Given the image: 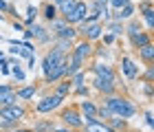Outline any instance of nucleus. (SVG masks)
Masks as SVG:
<instances>
[{"label": "nucleus", "instance_id": "f8f14e48", "mask_svg": "<svg viewBox=\"0 0 154 132\" xmlns=\"http://www.w3.org/2000/svg\"><path fill=\"white\" fill-rule=\"evenodd\" d=\"M95 88L103 95H112L115 93V81H108V79H101V77H95Z\"/></svg>", "mask_w": 154, "mask_h": 132}, {"label": "nucleus", "instance_id": "aec40b11", "mask_svg": "<svg viewBox=\"0 0 154 132\" xmlns=\"http://www.w3.org/2000/svg\"><path fill=\"white\" fill-rule=\"evenodd\" d=\"M71 88H73V84H71V79H66V81H62V84L57 86V93H55V95H57V97H62V99H64V97H66L68 93H71Z\"/></svg>", "mask_w": 154, "mask_h": 132}, {"label": "nucleus", "instance_id": "f257e3e1", "mask_svg": "<svg viewBox=\"0 0 154 132\" xmlns=\"http://www.w3.org/2000/svg\"><path fill=\"white\" fill-rule=\"evenodd\" d=\"M106 108L110 110V115L119 117V119H128L137 112V108L132 106L128 99H123V97H108L106 99Z\"/></svg>", "mask_w": 154, "mask_h": 132}, {"label": "nucleus", "instance_id": "ddd939ff", "mask_svg": "<svg viewBox=\"0 0 154 132\" xmlns=\"http://www.w3.org/2000/svg\"><path fill=\"white\" fill-rule=\"evenodd\" d=\"M90 48H93V46H90V40H84V42H79V44H77L75 46V55H77V57H82V60H86L88 57V55L90 53H93V51H90Z\"/></svg>", "mask_w": 154, "mask_h": 132}, {"label": "nucleus", "instance_id": "9d476101", "mask_svg": "<svg viewBox=\"0 0 154 132\" xmlns=\"http://www.w3.org/2000/svg\"><path fill=\"white\" fill-rule=\"evenodd\" d=\"M66 62H68V60H66ZM66 62H64V64H60V66H55L53 71H48V73L44 75L48 84H51V81H57V79H62V77L66 75Z\"/></svg>", "mask_w": 154, "mask_h": 132}, {"label": "nucleus", "instance_id": "a878e982", "mask_svg": "<svg viewBox=\"0 0 154 132\" xmlns=\"http://www.w3.org/2000/svg\"><path fill=\"white\" fill-rule=\"evenodd\" d=\"M143 29H141V22H137V20H132V22L128 24V35L132 38V35H137V33H141Z\"/></svg>", "mask_w": 154, "mask_h": 132}, {"label": "nucleus", "instance_id": "c756f323", "mask_svg": "<svg viewBox=\"0 0 154 132\" xmlns=\"http://www.w3.org/2000/svg\"><path fill=\"white\" fill-rule=\"evenodd\" d=\"M108 2H110V5H112V7H115V9H121V7H123V5H128V0H108Z\"/></svg>", "mask_w": 154, "mask_h": 132}, {"label": "nucleus", "instance_id": "f3484780", "mask_svg": "<svg viewBox=\"0 0 154 132\" xmlns=\"http://www.w3.org/2000/svg\"><path fill=\"white\" fill-rule=\"evenodd\" d=\"M75 2H77V0H62V2L57 5V9H60V13H62V16H68V13H71L73 11V7H75Z\"/></svg>", "mask_w": 154, "mask_h": 132}, {"label": "nucleus", "instance_id": "412c9836", "mask_svg": "<svg viewBox=\"0 0 154 132\" xmlns=\"http://www.w3.org/2000/svg\"><path fill=\"white\" fill-rule=\"evenodd\" d=\"M139 53H141V57H143L145 62H152V57H154V46H152V44H145V46L139 48Z\"/></svg>", "mask_w": 154, "mask_h": 132}, {"label": "nucleus", "instance_id": "5701e85b", "mask_svg": "<svg viewBox=\"0 0 154 132\" xmlns=\"http://www.w3.org/2000/svg\"><path fill=\"white\" fill-rule=\"evenodd\" d=\"M143 18H145L148 29H154V11H152V7H145L143 9Z\"/></svg>", "mask_w": 154, "mask_h": 132}, {"label": "nucleus", "instance_id": "39448f33", "mask_svg": "<svg viewBox=\"0 0 154 132\" xmlns=\"http://www.w3.org/2000/svg\"><path fill=\"white\" fill-rule=\"evenodd\" d=\"M86 13H88V7L86 2H75L73 7V11L66 16V24H75V22H82L84 18H86Z\"/></svg>", "mask_w": 154, "mask_h": 132}, {"label": "nucleus", "instance_id": "1a4fd4ad", "mask_svg": "<svg viewBox=\"0 0 154 132\" xmlns=\"http://www.w3.org/2000/svg\"><path fill=\"white\" fill-rule=\"evenodd\" d=\"M62 121H64L66 126H71V128L82 126V117L77 115V110H64V112H62Z\"/></svg>", "mask_w": 154, "mask_h": 132}, {"label": "nucleus", "instance_id": "2eb2a0df", "mask_svg": "<svg viewBox=\"0 0 154 132\" xmlns=\"http://www.w3.org/2000/svg\"><path fill=\"white\" fill-rule=\"evenodd\" d=\"M132 13H134V7H132L130 2L123 5L121 9H119V13H115V22H121L123 18H132Z\"/></svg>", "mask_w": 154, "mask_h": 132}, {"label": "nucleus", "instance_id": "f03ea898", "mask_svg": "<svg viewBox=\"0 0 154 132\" xmlns=\"http://www.w3.org/2000/svg\"><path fill=\"white\" fill-rule=\"evenodd\" d=\"M64 62H66V53H62V51H57V48H53V51L46 53V57L42 60V71H44V75H46L48 71H53L55 66L64 64Z\"/></svg>", "mask_w": 154, "mask_h": 132}, {"label": "nucleus", "instance_id": "c9c22d12", "mask_svg": "<svg viewBox=\"0 0 154 132\" xmlns=\"http://www.w3.org/2000/svg\"><path fill=\"white\" fill-rule=\"evenodd\" d=\"M7 90H13V88H11V86H5V84H2V86H0V95H2V93H7Z\"/></svg>", "mask_w": 154, "mask_h": 132}, {"label": "nucleus", "instance_id": "2f4dec72", "mask_svg": "<svg viewBox=\"0 0 154 132\" xmlns=\"http://www.w3.org/2000/svg\"><path fill=\"white\" fill-rule=\"evenodd\" d=\"M119 126L123 128V126H125V121H123V119H119V117H117V119H112V123H110V128L115 130V128H119Z\"/></svg>", "mask_w": 154, "mask_h": 132}, {"label": "nucleus", "instance_id": "6ab92c4d", "mask_svg": "<svg viewBox=\"0 0 154 132\" xmlns=\"http://www.w3.org/2000/svg\"><path fill=\"white\" fill-rule=\"evenodd\" d=\"M35 95V86H26V88H20L18 93H16V97H20V99H31V97Z\"/></svg>", "mask_w": 154, "mask_h": 132}, {"label": "nucleus", "instance_id": "393cba45", "mask_svg": "<svg viewBox=\"0 0 154 132\" xmlns=\"http://www.w3.org/2000/svg\"><path fill=\"white\" fill-rule=\"evenodd\" d=\"M33 132H53V123H46V121H38Z\"/></svg>", "mask_w": 154, "mask_h": 132}, {"label": "nucleus", "instance_id": "4468645a", "mask_svg": "<svg viewBox=\"0 0 154 132\" xmlns=\"http://www.w3.org/2000/svg\"><path fill=\"white\" fill-rule=\"evenodd\" d=\"M86 132H115L110 126H106V123H101V121H90V123H86Z\"/></svg>", "mask_w": 154, "mask_h": 132}, {"label": "nucleus", "instance_id": "58836bf2", "mask_svg": "<svg viewBox=\"0 0 154 132\" xmlns=\"http://www.w3.org/2000/svg\"><path fill=\"white\" fill-rule=\"evenodd\" d=\"M13 132H33V130H24V128H22V130H13Z\"/></svg>", "mask_w": 154, "mask_h": 132}, {"label": "nucleus", "instance_id": "cd10ccee", "mask_svg": "<svg viewBox=\"0 0 154 132\" xmlns=\"http://www.w3.org/2000/svg\"><path fill=\"white\" fill-rule=\"evenodd\" d=\"M57 51H62V53H68V48H71V40H62L60 38V42H57Z\"/></svg>", "mask_w": 154, "mask_h": 132}, {"label": "nucleus", "instance_id": "4be33fe9", "mask_svg": "<svg viewBox=\"0 0 154 132\" xmlns=\"http://www.w3.org/2000/svg\"><path fill=\"white\" fill-rule=\"evenodd\" d=\"M82 112L86 115V117H95V115H97L95 103H93V101H82Z\"/></svg>", "mask_w": 154, "mask_h": 132}, {"label": "nucleus", "instance_id": "4c0bfd02", "mask_svg": "<svg viewBox=\"0 0 154 132\" xmlns=\"http://www.w3.org/2000/svg\"><path fill=\"white\" fill-rule=\"evenodd\" d=\"M53 132H71V130H66V128H53Z\"/></svg>", "mask_w": 154, "mask_h": 132}, {"label": "nucleus", "instance_id": "0eeeda50", "mask_svg": "<svg viewBox=\"0 0 154 132\" xmlns=\"http://www.w3.org/2000/svg\"><path fill=\"white\" fill-rule=\"evenodd\" d=\"M121 71L125 73V77H128V79H137L139 77V68H137V64L130 57H123L121 60Z\"/></svg>", "mask_w": 154, "mask_h": 132}, {"label": "nucleus", "instance_id": "9b49d317", "mask_svg": "<svg viewBox=\"0 0 154 132\" xmlns=\"http://www.w3.org/2000/svg\"><path fill=\"white\" fill-rule=\"evenodd\" d=\"M93 71H95L97 77L108 79V81H115V73H112V68L106 66V64H97V66H93Z\"/></svg>", "mask_w": 154, "mask_h": 132}, {"label": "nucleus", "instance_id": "dca6fc26", "mask_svg": "<svg viewBox=\"0 0 154 132\" xmlns=\"http://www.w3.org/2000/svg\"><path fill=\"white\" fill-rule=\"evenodd\" d=\"M130 42L134 44L137 48H141V46H145V44H150V35L141 31V33H137V35H132V38H130Z\"/></svg>", "mask_w": 154, "mask_h": 132}, {"label": "nucleus", "instance_id": "20e7f679", "mask_svg": "<svg viewBox=\"0 0 154 132\" xmlns=\"http://www.w3.org/2000/svg\"><path fill=\"white\" fill-rule=\"evenodd\" d=\"M82 33H84V38L86 40H97L101 35V31H103V26L99 22H88V20H82Z\"/></svg>", "mask_w": 154, "mask_h": 132}, {"label": "nucleus", "instance_id": "f704fd0d", "mask_svg": "<svg viewBox=\"0 0 154 132\" xmlns=\"http://www.w3.org/2000/svg\"><path fill=\"white\" fill-rule=\"evenodd\" d=\"M77 95H88V88L86 86H77Z\"/></svg>", "mask_w": 154, "mask_h": 132}, {"label": "nucleus", "instance_id": "7ed1b4c3", "mask_svg": "<svg viewBox=\"0 0 154 132\" xmlns=\"http://www.w3.org/2000/svg\"><path fill=\"white\" fill-rule=\"evenodd\" d=\"M22 117H24V108L16 106V103L0 108V119H2V121H20Z\"/></svg>", "mask_w": 154, "mask_h": 132}, {"label": "nucleus", "instance_id": "c85d7f7f", "mask_svg": "<svg viewBox=\"0 0 154 132\" xmlns=\"http://www.w3.org/2000/svg\"><path fill=\"white\" fill-rule=\"evenodd\" d=\"M26 13H29V18H26V24H31L33 22V20H35V16H38V9H35V7H29V9H26Z\"/></svg>", "mask_w": 154, "mask_h": 132}, {"label": "nucleus", "instance_id": "423d86ee", "mask_svg": "<svg viewBox=\"0 0 154 132\" xmlns=\"http://www.w3.org/2000/svg\"><path fill=\"white\" fill-rule=\"evenodd\" d=\"M62 103V97H57V95H51V97H44L42 101H38V106H35V110L38 112H51V110H55Z\"/></svg>", "mask_w": 154, "mask_h": 132}, {"label": "nucleus", "instance_id": "b1692460", "mask_svg": "<svg viewBox=\"0 0 154 132\" xmlns=\"http://www.w3.org/2000/svg\"><path fill=\"white\" fill-rule=\"evenodd\" d=\"M55 16H57V7H55V5H46V7H44V18L53 22Z\"/></svg>", "mask_w": 154, "mask_h": 132}, {"label": "nucleus", "instance_id": "a211bd4d", "mask_svg": "<svg viewBox=\"0 0 154 132\" xmlns=\"http://www.w3.org/2000/svg\"><path fill=\"white\" fill-rule=\"evenodd\" d=\"M16 93L13 90H7V93H2L0 95V106H11V103H16Z\"/></svg>", "mask_w": 154, "mask_h": 132}, {"label": "nucleus", "instance_id": "6e6552de", "mask_svg": "<svg viewBox=\"0 0 154 132\" xmlns=\"http://www.w3.org/2000/svg\"><path fill=\"white\" fill-rule=\"evenodd\" d=\"M53 26L57 29V38H62V40H73L75 33H77L73 26H68L66 22H53Z\"/></svg>", "mask_w": 154, "mask_h": 132}, {"label": "nucleus", "instance_id": "bb28decb", "mask_svg": "<svg viewBox=\"0 0 154 132\" xmlns=\"http://www.w3.org/2000/svg\"><path fill=\"white\" fill-rule=\"evenodd\" d=\"M108 31L112 33V35H121V33H123V24H119V22H110V24H108Z\"/></svg>", "mask_w": 154, "mask_h": 132}, {"label": "nucleus", "instance_id": "473e14b6", "mask_svg": "<svg viewBox=\"0 0 154 132\" xmlns=\"http://www.w3.org/2000/svg\"><path fill=\"white\" fill-rule=\"evenodd\" d=\"M13 77H16V79H20V81L24 79V73L20 71V66H16V68H13Z\"/></svg>", "mask_w": 154, "mask_h": 132}, {"label": "nucleus", "instance_id": "e433bc0d", "mask_svg": "<svg viewBox=\"0 0 154 132\" xmlns=\"http://www.w3.org/2000/svg\"><path fill=\"white\" fill-rule=\"evenodd\" d=\"M0 9H2V11H7V9H9V7H7V2H5V0H0Z\"/></svg>", "mask_w": 154, "mask_h": 132}, {"label": "nucleus", "instance_id": "7c9ffc66", "mask_svg": "<svg viewBox=\"0 0 154 132\" xmlns=\"http://www.w3.org/2000/svg\"><path fill=\"white\" fill-rule=\"evenodd\" d=\"M97 115H99V117H103V119H110V117H112L108 108H99V110H97Z\"/></svg>", "mask_w": 154, "mask_h": 132}, {"label": "nucleus", "instance_id": "72a5a7b5", "mask_svg": "<svg viewBox=\"0 0 154 132\" xmlns=\"http://www.w3.org/2000/svg\"><path fill=\"white\" fill-rule=\"evenodd\" d=\"M145 123H148L150 128L154 126V119H152V112H150V110H148V112H145Z\"/></svg>", "mask_w": 154, "mask_h": 132}]
</instances>
